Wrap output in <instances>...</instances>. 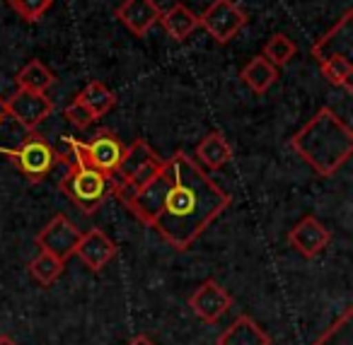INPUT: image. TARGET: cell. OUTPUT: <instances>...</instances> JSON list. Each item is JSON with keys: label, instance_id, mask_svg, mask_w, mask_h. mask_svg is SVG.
Returning <instances> with one entry per match:
<instances>
[{"label": "cell", "instance_id": "13", "mask_svg": "<svg viewBox=\"0 0 353 345\" xmlns=\"http://www.w3.org/2000/svg\"><path fill=\"white\" fill-rule=\"evenodd\" d=\"M162 10L155 6V0H123L117 10V17L128 32L143 36L160 22Z\"/></svg>", "mask_w": 353, "mask_h": 345}, {"label": "cell", "instance_id": "25", "mask_svg": "<svg viewBox=\"0 0 353 345\" xmlns=\"http://www.w3.org/2000/svg\"><path fill=\"white\" fill-rule=\"evenodd\" d=\"M65 118H68L75 128H88V126H92V123L97 121V118L92 116V112H90V109L85 107L78 97H75L73 102L65 107Z\"/></svg>", "mask_w": 353, "mask_h": 345}, {"label": "cell", "instance_id": "27", "mask_svg": "<svg viewBox=\"0 0 353 345\" xmlns=\"http://www.w3.org/2000/svg\"><path fill=\"white\" fill-rule=\"evenodd\" d=\"M0 345H17L12 338H8V335H0Z\"/></svg>", "mask_w": 353, "mask_h": 345}, {"label": "cell", "instance_id": "7", "mask_svg": "<svg viewBox=\"0 0 353 345\" xmlns=\"http://www.w3.org/2000/svg\"><path fill=\"white\" fill-rule=\"evenodd\" d=\"M80 237H83V232H80L65 215H56V218L37 234V247L65 263L70 256H75V247H78Z\"/></svg>", "mask_w": 353, "mask_h": 345}, {"label": "cell", "instance_id": "19", "mask_svg": "<svg viewBox=\"0 0 353 345\" xmlns=\"http://www.w3.org/2000/svg\"><path fill=\"white\" fill-rule=\"evenodd\" d=\"M78 99L90 109V112H92L94 118H102L104 114L117 104V97H114L112 90H109L107 85L97 83V80H92V83H90L88 87L78 94Z\"/></svg>", "mask_w": 353, "mask_h": 345}, {"label": "cell", "instance_id": "21", "mask_svg": "<svg viewBox=\"0 0 353 345\" xmlns=\"http://www.w3.org/2000/svg\"><path fill=\"white\" fill-rule=\"evenodd\" d=\"M322 75L327 78V83H332L334 87H343L351 90V78H353V65L351 59L346 56H329L319 63Z\"/></svg>", "mask_w": 353, "mask_h": 345}, {"label": "cell", "instance_id": "11", "mask_svg": "<svg viewBox=\"0 0 353 345\" xmlns=\"http://www.w3.org/2000/svg\"><path fill=\"white\" fill-rule=\"evenodd\" d=\"M329 232L317 218L312 215H305L298 224L288 232V242L300 256L305 258H314L319 251H324V247L329 244Z\"/></svg>", "mask_w": 353, "mask_h": 345}, {"label": "cell", "instance_id": "22", "mask_svg": "<svg viewBox=\"0 0 353 345\" xmlns=\"http://www.w3.org/2000/svg\"><path fill=\"white\" fill-rule=\"evenodd\" d=\"M63 266L65 263L59 261L56 256H51V253H46V251H39V256L30 263V273L39 285H54L61 278V273H63Z\"/></svg>", "mask_w": 353, "mask_h": 345}, {"label": "cell", "instance_id": "20", "mask_svg": "<svg viewBox=\"0 0 353 345\" xmlns=\"http://www.w3.org/2000/svg\"><path fill=\"white\" fill-rule=\"evenodd\" d=\"M295 54H298V46H295V41L290 39L288 34H283V32L274 34L264 44V59L269 61L271 65H276V68L288 65L290 61L295 59Z\"/></svg>", "mask_w": 353, "mask_h": 345}, {"label": "cell", "instance_id": "10", "mask_svg": "<svg viewBox=\"0 0 353 345\" xmlns=\"http://www.w3.org/2000/svg\"><path fill=\"white\" fill-rule=\"evenodd\" d=\"M351 49H353V12L346 10L343 17L322 36L312 44L310 54L317 63H322L329 56H346L351 59Z\"/></svg>", "mask_w": 353, "mask_h": 345}, {"label": "cell", "instance_id": "23", "mask_svg": "<svg viewBox=\"0 0 353 345\" xmlns=\"http://www.w3.org/2000/svg\"><path fill=\"white\" fill-rule=\"evenodd\" d=\"M312 345H353V311H343L341 319L329 326Z\"/></svg>", "mask_w": 353, "mask_h": 345}, {"label": "cell", "instance_id": "26", "mask_svg": "<svg viewBox=\"0 0 353 345\" xmlns=\"http://www.w3.org/2000/svg\"><path fill=\"white\" fill-rule=\"evenodd\" d=\"M128 345H155V343H152V340L148 338V335H138V338H133Z\"/></svg>", "mask_w": 353, "mask_h": 345}, {"label": "cell", "instance_id": "18", "mask_svg": "<svg viewBox=\"0 0 353 345\" xmlns=\"http://www.w3.org/2000/svg\"><path fill=\"white\" fill-rule=\"evenodd\" d=\"M17 85L20 90H30V92H46L49 87H54L56 75L46 68L41 61H30L25 68L17 73Z\"/></svg>", "mask_w": 353, "mask_h": 345}, {"label": "cell", "instance_id": "12", "mask_svg": "<svg viewBox=\"0 0 353 345\" xmlns=\"http://www.w3.org/2000/svg\"><path fill=\"white\" fill-rule=\"evenodd\" d=\"M117 253V244L102 232V229H90L80 237L75 247V256L85 263L92 273H99Z\"/></svg>", "mask_w": 353, "mask_h": 345}, {"label": "cell", "instance_id": "16", "mask_svg": "<svg viewBox=\"0 0 353 345\" xmlns=\"http://www.w3.org/2000/svg\"><path fill=\"white\" fill-rule=\"evenodd\" d=\"M196 155L199 162H203L208 169H223L232 160V147L223 133H208L196 145Z\"/></svg>", "mask_w": 353, "mask_h": 345}, {"label": "cell", "instance_id": "5", "mask_svg": "<svg viewBox=\"0 0 353 345\" xmlns=\"http://www.w3.org/2000/svg\"><path fill=\"white\" fill-rule=\"evenodd\" d=\"M0 152L10 157V160L20 167L22 174L32 181H41L54 169L56 162H59V155H56L54 147L41 136H37V133L25 138L17 147H0Z\"/></svg>", "mask_w": 353, "mask_h": 345}, {"label": "cell", "instance_id": "15", "mask_svg": "<svg viewBox=\"0 0 353 345\" xmlns=\"http://www.w3.org/2000/svg\"><path fill=\"white\" fill-rule=\"evenodd\" d=\"M160 22H162V27H165V32L174 41H184L199 27V17L194 15L184 3H174L170 10L162 12Z\"/></svg>", "mask_w": 353, "mask_h": 345}, {"label": "cell", "instance_id": "9", "mask_svg": "<svg viewBox=\"0 0 353 345\" xmlns=\"http://www.w3.org/2000/svg\"><path fill=\"white\" fill-rule=\"evenodd\" d=\"M232 304V297L221 282L216 280H206L203 285L196 287L192 297H189V306L192 311L206 324H216L218 319H223L228 309Z\"/></svg>", "mask_w": 353, "mask_h": 345}, {"label": "cell", "instance_id": "24", "mask_svg": "<svg viewBox=\"0 0 353 345\" xmlns=\"http://www.w3.org/2000/svg\"><path fill=\"white\" fill-rule=\"evenodd\" d=\"M8 3L25 22H37L54 6V0H8Z\"/></svg>", "mask_w": 353, "mask_h": 345}, {"label": "cell", "instance_id": "1", "mask_svg": "<svg viewBox=\"0 0 353 345\" xmlns=\"http://www.w3.org/2000/svg\"><path fill=\"white\" fill-rule=\"evenodd\" d=\"M126 208L176 251H187L216 218L230 208L221 189L184 150L162 160V169L133 196Z\"/></svg>", "mask_w": 353, "mask_h": 345}, {"label": "cell", "instance_id": "17", "mask_svg": "<svg viewBox=\"0 0 353 345\" xmlns=\"http://www.w3.org/2000/svg\"><path fill=\"white\" fill-rule=\"evenodd\" d=\"M240 78H242V83L252 90V92L264 94L266 90L276 83V78H279V68H276V65H271L264 56H256V59H252L250 63L242 68Z\"/></svg>", "mask_w": 353, "mask_h": 345}, {"label": "cell", "instance_id": "6", "mask_svg": "<svg viewBox=\"0 0 353 345\" xmlns=\"http://www.w3.org/2000/svg\"><path fill=\"white\" fill-rule=\"evenodd\" d=\"M245 25V10L237 3H232V0H213L211 6L203 10V15L199 17V27H203L211 34V39L218 41V44L232 41Z\"/></svg>", "mask_w": 353, "mask_h": 345}, {"label": "cell", "instance_id": "14", "mask_svg": "<svg viewBox=\"0 0 353 345\" xmlns=\"http://www.w3.org/2000/svg\"><path fill=\"white\" fill-rule=\"evenodd\" d=\"M218 345H271V335L250 316H237L221 335Z\"/></svg>", "mask_w": 353, "mask_h": 345}, {"label": "cell", "instance_id": "3", "mask_svg": "<svg viewBox=\"0 0 353 345\" xmlns=\"http://www.w3.org/2000/svg\"><path fill=\"white\" fill-rule=\"evenodd\" d=\"M61 189L83 213L90 215L112 194V181H109V176L104 171L83 165V162H73L70 171L61 181Z\"/></svg>", "mask_w": 353, "mask_h": 345}, {"label": "cell", "instance_id": "28", "mask_svg": "<svg viewBox=\"0 0 353 345\" xmlns=\"http://www.w3.org/2000/svg\"><path fill=\"white\" fill-rule=\"evenodd\" d=\"M8 114H6V102H3V99H0V123H3V118H6Z\"/></svg>", "mask_w": 353, "mask_h": 345}, {"label": "cell", "instance_id": "8", "mask_svg": "<svg viewBox=\"0 0 353 345\" xmlns=\"http://www.w3.org/2000/svg\"><path fill=\"white\" fill-rule=\"evenodd\" d=\"M54 102L46 97V92H30V90H17L12 97L6 99V114L15 118L27 131H34L41 121L51 116Z\"/></svg>", "mask_w": 353, "mask_h": 345}, {"label": "cell", "instance_id": "4", "mask_svg": "<svg viewBox=\"0 0 353 345\" xmlns=\"http://www.w3.org/2000/svg\"><path fill=\"white\" fill-rule=\"evenodd\" d=\"M68 147L70 160L94 167V169L104 171L107 176H112L117 171L119 162L123 157V150H126V145H121V140L117 136H112L109 131H99L90 143H80L70 138Z\"/></svg>", "mask_w": 353, "mask_h": 345}, {"label": "cell", "instance_id": "2", "mask_svg": "<svg viewBox=\"0 0 353 345\" xmlns=\"http://www.w3.org/2000/svg\"><path fill=\"white\" fill-rule=\"evenodd\" d=\"M290 145L319 176H334L353 152V131L324 107L295 133Z\"/></svg>", "mask_w": 353, "mask_h": 345}]
</instances>
